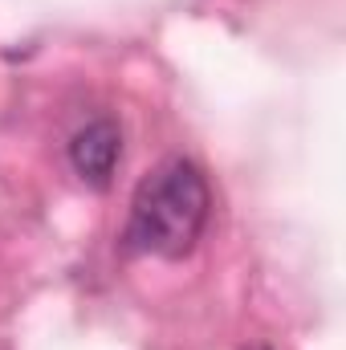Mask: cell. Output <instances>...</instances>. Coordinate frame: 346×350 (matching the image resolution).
<instances>
[{"label": "cell", "instance_id": "1", "mask_svg": "<svg viewBox=\"0 0 346 350\" xmlns=\"http://www.w3.org/2000/svg\"><path fill=\"white\" fill-rule=\"evenodd\" d=\"M212 191L208 179L187 159H163L139 179L127 216V245L163 261H179L196 249L208 224Z\"/></svg>", "mask_w": 346, "mask_h": 350}, {"label": "cell", "instance_id": "2", "mask_svg": "<svg viewBox=\"0 0 346 350\" xmlns=\"http://www.w3.org/2000/svg\"><path fill=\"white\" fill-rule=\"evenodd\" d=\"M118 159H122V131H118L114 118H94V122H86L74 135V143H70L74 172L82 175L86 183H94V187H106L110 183Z\"/></svg>", "mask_w": 346, "mask_h": 350}]
</instances>
